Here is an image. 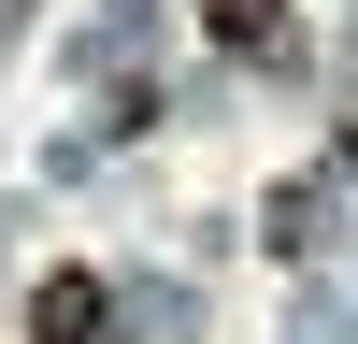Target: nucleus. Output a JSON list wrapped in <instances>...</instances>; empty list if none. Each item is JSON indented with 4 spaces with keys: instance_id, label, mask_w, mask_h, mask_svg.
<instances>
[{
    "instance_id": "obj_1",
    "label": "nucleus",
    "mask_w": 358,
    "mask_h": 344,
    "mask_svg": "<svg viewBox=\"0 0 358 344\" xmlns=\"http://www.w3.org/2000/svg\"><path fill=\"white\" fill-rule=\"evenodd\" d=\"M101 315H115L101 273H43L29 287V344H101Z\"/></svg>"
},
{
    "instance_id": "obj_2",
    "label": "nucleus",
    "mask_w": 358,
    "mask_h": 344,
    "mask_svg": "<svg viewBox=\"0 0 358 344\" xmlns=\"http://www.w3.org/2000/svg\"><path fill=\"white\" fill-rule=\"evenodd\" d=\"M273 29V0H215V43H258Z\"/></svg>"
}]
</instances>
